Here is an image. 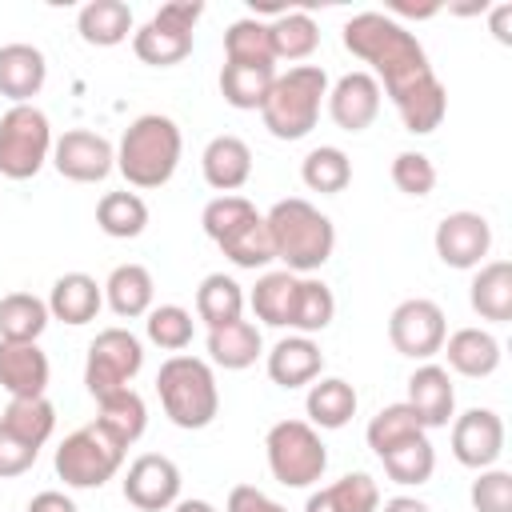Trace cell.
Here are the masks:
<instances>
[{
	"label": "cell",
	"mask_w": 512,
	"mask_h": 512,
	"mask_svg": "<svg viewBox=\"0 0 512 512\" xmlns=\"http://www.w3.org/2000/svg\"><path fill=\"white\" fill-rule=\"evenodd\" d=\"M344 48L372 68L380 92H388L400 124L412 136H428L440 128L448 112V88L432 72L424 44L396 16L356 12L344 24Z\"/></svg>",
	"instance_id": "obj_1"
},
{
	"label": "cell",
	"mask_w": 512,
	"mask_h": 512,
	"mask_svg": "<svg viewBox=\"0 0 512 512\" xmlns=\"http://www.w3.org/2000/svg\"><path fill=\"white\" fill-rule=\"evenodd\" d=\"M268 224V236H272V252L276 260H284L288 272L296 276H312L316 268H324L332 260V248H336V228L332 220L308 204L304 196H288V200H276L264 216Z\"/></svg>",
	"instance_id": "obj_2"
},
{
	"label": "cell",
	"mask_w": 512,
	"mask_h": 512,
	"mask_svg": "<svg viewBox=\"0 0 512 512\" xmlns=\"http://www.w3.org/2000/svg\"><path fill=\"white\" fill-rule=\"evenodd\" d=\"M180 152H184V136L176 120L160 112H144L124 128L116 144V172L132 188H160L176 176Z\"/></svg>",
	"instance_id": "obj_3"
},
{
	"label": "cell",
	"mask_w": 512,
	"mask_h": 512,
	"mask_svg": "<svg viewBox=\"0 0 512 512\" xmlns=\"http://www.w3.org/2000/svg\"><path fill=\"white\" fill-rule=\"evenodd\" d=\"M156 396H160L164 416L184 432L208 428L220 412V388H216L212 364L200 356H188V352H176L160 364Z\"/></svg>",
	"instance_id": "obj_4"
},
{
	"label": "cell",
	"mask_w": 512,
	"mask_h": 512,
	"mask_svg": "<svg viewBox=\"0 0 512 512\" xmlns=\"http://www.w3.org/2000/svg\"><path fill=\"white\" fill-rule=\"evenodd\" d=\"M324 96H328V72L320 64H296L288 72H276L260 120L276 140H304L320 120Z\"/></svg>",
	"instance_id": "obj_5"
},
{
	"label": "cell",
	"mask_w": 512,
	"mask_h": 512,
	"mask_svg": "<svg viewBox=\"0 0 512 512\" xmlns=\"http://www.w3.org/2000/svg\"><path fill=\"white\" fill-rule=\"evenodd\" d=\"M268 472L284 488H312L328 468V448L308 420H276L264 436Z\"/></svg>",
	"instance_id": "obj_6"
},
{
	"label": "cell",
	"mask_w": 512,
	"mask_h": 512,
	"mask_svg": "<svg viewBox=\"0 0 512 512\" xmlns=\"http://www.w3.org/2000/svg\"><path fill=\"white\" fill-rule=\"evenodd\" d=\"M204 16L200 0H168L160 4L140 28H132V52L140 64L172 68L192 56V36Z\"/></svg>",
	"instance_id": "obj_7"
},
{
	"label": "cell",
	"mask_w": 512,
	"mask_h": 512,
	"mask_svg": "<svg viewBox=\"0 0 512 512\" xmlns=\"http://www.w3.org/2000/svg\"><path fill=\"white\" fill-rule=\"evenodd\" d=\"M52 124L36 104H12L0 116V176L32 180L52 160Z\"/></svg>",
	"instance_id": "obj_8"
},
{
	"label": "cell",
	"mask_w": 512,
	"mask_h": 512,
	"mask_svg": "<svg viewBox=\"0 0 512 512\" xmlns=\"http://www.w3.org/2000/svg\"><path fill=\"white\" fill-rule=\"evenodd\" d=\"M124 452L100 424H84L76 432H68L56 448V476L68 484V488H104L120 464H124Z\"/></svg>",
	"instance_id": "obj_9"
},
{
	"label": "cell",
	"mask_w": 512,
	"mask_h": 512,
	"mask_svg": "<svg viewBox=\"0 0 512 512\" xmlns=\"http://www.w3.org/2000/svg\"><path fill=\"white\" fill-rule=\"evenodd\" d=\"M144 368V344L140 336H132L128 328H104L96 332V340L88 344L84 356V388L92 392V400L132 388L136 372Z\"/></svg>",
	"instance_id": "obj_10"
},
{
	"label": "cell",
	"mask_w": 512,
	"mask_h": 512,
	"mask_svg": "<svg viewBox=\"0 0 512 512\" xmlns=\"http://www.w3.org/2000/svg\"><path fill=\"white\" fill-rule=\"evenodd\" d=\"M444 336H448V320L436 300L412 296V300H400L388 316V340L408 360H420V364L432 360L444 348Z\"/></svg>",
	"instance_id": "obj_11"
},
{
	"label": "cell",
	"mask_w": 512,
	"mask_h": 512,
	"mask_svg": "<svg viewBox=\"0 0 512 512\" xmlns=\"http://www.w3.org/2000/svg\"><path fill=\"white\" fill-rule=\"evenodd\" d=\"M436 256L448 264V268H460V272H472L488 260L492 252V224L480 216V212H448L440 224H436Z\"/></svg>",
	"instance_id": "obj_12"
},
{
	"label": "cell",
	"mask_w": 512,
	"mask_h": 512,
	"mask_svg": "<svg viewBox=\"0 0 512 512\" xmlns=\"http://www.w3.org/2000/svg\"><path fill=\"white\" fill-rule=\"evenodd\" d=\"M124 500L140 512H168L180 500V468L164 452H144L124 472Z\"/></svg>",
	"instance_id": "obj_13"
},
{
	"label": "cell",
	"mask_w": 512,
	"mask_h": 512,
	"mask_svg": "<svg viewBox=\"0 0 512 512\" xmlns=\"http://www.w3.org/2000/svg\"><path fill=\"white\" fill-rule=\"evenodd\" d=\"M52 168L64 180L76 184H100L112 168H116V148L88 128H68L56 144H52Z\"/></svg>",
	"instance_id": "obj_14"
},
{
	"label": "cell",
	"mask_w": 512,
	"mask_h": 512,
	"mask_svg": "<svg viewBox=\"0 0 512 512\" xmlns=\"http://www.w3.org/2000/svg\"><path fill=\"white\" fill-rule=\"evenodd\" d=\"M504 452V420L492 408H468L460 416H452V456L480 472L492 468Z\"/></svg>",
	"instance_id": "obj_15"
},
{
	"label": "cell",
	"mask_w": 512,
	"mask_h": 512,
	"mask_svg": "<svg viewBox=\"0 0 512 512\" xmlns=\"http://www.w3.org/2000/svg\"><path fill=\"white\" fill-rule=\"evenodd\" d=\"M380 96H384V92H380L376 76L364 72V68H356V72H344L336 84H328L324 104H328V116H332L336 128H344V132H364V128L380 116Z\"/></svg>",
	"instance_id": "obj_16"
},
{
	"label": "cell",
	"mask_w": 512,
	"mask_h": 512,
	"mask_svg": "<svg viewBox=\"0 0 512 512\" xmlns=\"http://www.w3.org/2000/svg\"><path fill=\"white\" fill-rule=\"evenodd\" d=\"M420 428H448V420L456 416V388H452V376L444 364H432L424 360L412 376H408V400H404Z\"/></svg>",
	"instance_id": "obj_17"
},
{
	"label": "cell",
	"mask_w": 512,
	"mask_h": 512,
	"mask_svg": "<svg viewBox=\"0 0 512 512\" xmlns=\"http://www.w3.org/2000/svg\"><path fill=\"white\" fill-rule=\"evenodd\" d=\"M200 172H204L208 188H216L220 196H232L252 176V148L240 136H232V132L212 136L204 144V152H200Z\"/></svg>",
	"instance_id": "obj_18"
},
{
	"label": "cell",
	"mask_w": 512,
	"mask_h": 512,
	"mask_svg": "<svg viewBox=\"0 0 512 512\" xmlns=\"http://www.w3.org/2000/svg\"><path fill=\"white\" fill-rule=\"evenodd\" d=\"M44 80H48V60L36 44L24 40L0 44V96H8L12 104H32Z\"/></svg>",
	"instance_id": "obj_19"
},
{
	"label": "cell",
	"mask_w": 512,
	"mask_h": 512,
	"mask_svg": "<svg viewBox=\"0 0 512 512\" xmlns=\"http://www.w3.org/2000/svg\"><path fill=\"white\" fill-rule=\"evenodd\" d=\"M320 372H324V352H320V344L312 336L292 332V336L276 340L272 352H268V380L288 388V392L320 380Z\"/></svg>",
	"instance_id": "obj_20"
},
{
	"label": "cell",
	"mask_w": 512,
	"mask_h": 512,
	"mask_svg": "<svg viewBox=\"0 0 512 512\" xmlns=\"http://www.w3.org/2000/svg\"><path fill=\"white\" fill-rule=\"evenodd\" d=\"M44 304H48L52 320L80 328V324L96 320V312L104 304V284H96V276H88V272H64V276H56Z\"/></svg>",
	"instance_id": "obj_21"
},
{
	"label": "cell",
	"mask_w": 512,
	"mask_h": 512,
	"mask_svg": "<svg viewBox=\"0 0 512 512\" xmlns=\"http://www.w3.org/2000/svg\"><path fill=\"white\" fill-rule=\"evenodd\" d=\"M448 356V368L456 376H468V380H484L500 368V340L488 332V328H456L452 336H444V348Z\"/></svg>",
	"instance_id": "obj_22"
},
{
	"label": "cell",
	"mask_w": 512,
	"mask_h": 512,
	"mask_svg": "<svg viewBox=\"0 0 512 512\" xmlns=\"http://www.w3.org/2000/svg\"><path fill=\"white\" fill-rule=\"evenodd\" d=\"M48 356L40 352V344H8L0 340V388L8 392V400L16 396H44L48 388Z\"/></svg>",
	"instance_id": "obj_23"
},
{
	"label": "cell",
	"mask_w": 512,
	"mask_h": 512,
	"mask_svg": "<svg viewBox=\"0 0 512 512\" xmlns=\"http://www.w3.org/2000/svg\"><path fill=\"white\" fill-rule=\"evenodd\" d=\"M468 304L480 320L508 324L512 320V264L508 260H484L468 284Z\"/></svg>",
	"instance_id": "obj_24"
},
{
	"label": "cell",
	"mask_w": 512,
	"mask_h": 512,
	"mask_svg": "<svg viewBox=\"0 0 512 512\" xmlns=\"http://www.w3.org/2000/svg\"><path fill=\"white\" fill-rule=\"evenodd\" d=\"M152 296H156V280L144 264H116L104 280V304L120 316V320H136L152 312Z\"/></svg>",
	"instance_id": "obj_25"
},
{
	"label": "cell",
	"mask_w": 512,
	"mask_h": 512,
	"mask_svg": "<svg viewBox=\"0 0 512 512\" xmlns=\"http://www.w3.org/2000/svg\"><path fill=\"white\" fill-rule=\"evenodd\" d=\"M264 336L252 320H232L224 328H208V360L224 372H244L260 360Z\"/></svg>",
	"instance_id": "obj_26"
},
{
	"label": "cell",
	"mask_w": 512,
	"mask_h": 512,
	"mask_svg": "<svg viewBox=\"0 0 512 512\" xmlns=\"http://www.w3.org/2000/svg\"><path fill=\"white\" fill-rule=\"evenodd\" d=\"M120 448H132L144 428H148V408H144V396L136 388H120V392H108L96 400V420Z\"/></svg>",
	"instance_id": "obj_27"
},
{
	"label": "cell",
	"mask_w": 512,
	"mask_h": 512,
	"mask_svg": "<svg viewBox=\"0 0 512 512\" xmlns=\"http://www.w3.org/2000/svg\"><path fill=\"white\" fill-rule=\"evenodd\" d=\"M76 32L92 48H116L132 36V8L124 0H88L76 12Z\"/></svg>",
	"instance_id": "obj_28"
},
{
	"label": "cell",
	"mask_w": 512,
	"mask_h": 512,
	"mask_svg": "<svg viewBox=\"0 0 512 512\" xmlns=\"http://www.w3.org/2000/svg\"><path fill=\"white\" fill-rule=\"evenodd\" d=\"M356 388L340 376H320L308 384V396H304V412H308V424L312 428H344L352 416H356Z\"/></svg>",
	"instance_id": "obj_29"
},
{
	"label": "cell",
	"mask_w": 512,
	"mask_h": 512,
	"mask_svg": "<svg viewBox=\"0 0 512 512\" xmlns=\"http://www.w3.org/2000/svg\"><path fill=\"white\" fill-rule=\"evenodd\" d=\"M376 508H380V488L368 472H348L304 500V512H376Z\"/></svg>",
	"instance_id": "obj_30"
},
{
	"label": "cell",
	"mask_w": 512,
	"mask_h": 512,
	"mask_svg": "<svg viewBox=\"0 0 512 512\" xmlns=\"http://www.w3.org/2000/svg\"><path fill=\"white\" fill-rule=\"evenodd\" d=\"M296 284H300V276H296V272H288V268L264 272V276L256 280V288L248 292V304H252L256 320H260V324H268V328H292Z\"/></svg>",
	"instance_id": "obj_31"
},
{
	"label": "cell",
	"mask_w": 512,
	"mask_h": 512,
	"mask_svg": "<svg viewBox=\"0 0 512 512\" xmlns=\"http://www.w3.org/2000/svg\"><path fill=\"white\" fill-rule=\"evenodd\" d=\"M216 248L236 264V268H268L276 260L272 252V236H268V224H264V212H252L248 220H240L232 232H224L216 240Z\"/></svg>",
	"instance_id": "obj_32"
},
{
	"label": "cell",
	"mask_w": 512,
	"mask_h": 512,
	"mask_svg": "<svg viewBox=\"0 0 512 512\" xmlns=\"http://www.w3.org/2000/svg\"><path fill=\"white\" fill-rule=\"evenodd\" d=\"M48 304L32 292H8L0 296V340L8 344H36L48 328Z\"/></svg>",
	"instance_id": "obj_33"
},
{
	"label": "cell",
	"mask_w": 512,
	"mask_h": 512,
	"mask_svg": "<svg viewBox=\"0 0 512 512\" xmlns=\"http://www.w3.org/2000/svg\"><path fill=\"white\" fill-rule=\"evenodd\" d=\"M244 304H248L244 288L224 272H208L196 288V316L208 328H224L232 320H244Z\"/></svg>",
	"instance_id": "obj_34"
},
{
	"label": "cell",
	"mask_w": 512,
	"mask_h": 512,
	"mask_svg": "<svg viewBox=\"0 0 512 512\" xmlns=\"http://www.w3.org/2000/svg\"><path fill=\"white\" fill-rule=\"evenodd\" d=\"M0 424H4L12 436H20L24 444L44 448V444L52 440V432H56V408H52L48 396H16V400H8V408L0 412Z\"/></svg>",
	"instance_id": "obj_35"
},
{
	"label": "cell",
	"mask_w": 512,
	"mask_h": 512,
	"mask_svg": "<svg viewBox=\"0 0 512 512\" xmlns=\"http://www.w3.org/2000/svg\"><path fill=\"white\" fill-rule=\"evenodd\" d=\"M224 64H252V68H276L268 24L256 16H240L224 32Z\"/></svg>",
	"instance_id": "obj_36"
},
{
	"label": "cell",
	"mask_w": 512,
	"mask_h": 512,
	"mask_svg": "<svg viewBox=\"0 0 512 512\" xmlns=\"http://www.w3.org/2000/svg\"><path fill=\"white\" fill-rule=\"evenodd\" d=\"M96 224L112 240H136L148 228V204L140 192H104L96 204Z\"/></svg>",
	"instance_id": "obj_37"
},
{
	"label": "cell",
	"mask_w": 512,
	"mask_h": 512,
	"mask_svg": "<svg viewBox=\"0 0 512 512\" xmlns=\"http://www.w3.org/2000/svg\"><path fill=\"white\" fill-rule=\"evenodd\" d=\"M276 68H252V64H224L220 68V96L224 104L240 112H260L272 92Z\"/></svg>",
	"instance_id": "obj_38"
},
{
	"label": "cell",
	"mask_w": 512,
	"mask_h": 512,
	"mask_svg": "<svg viewBox=\"0 0 512 512\" xmlns=\"http://www.w3.org/2000/svg\"><path fill=\"white\" fill-rule=\"evenodd\" d=\"M300 180H304L308 192L336 196V192H344V188L352 184V160H348L344 148H336V144H320V148H312V152L304 156V164H300Z\"/></svg>",
	"instance_id": "obj_39"
},
{
	"label": "cell",
	"mask_w": 512,
	"mask_h": 512,
	"mask_svg": "<svg viewBox=\"0 0 512 512\" xmlns=\"http://www.w3.org/2000/svg\"><path fill=\"white\" fill-rule=\"evenodd\" d=\"M380 464H384L388 480H396V484H404V488H420V484H428L432 472H436V448H432V440H428V432H424V436H412V440L396 444L392 452H384Z\"/></svg>",
	"instance_id": "obj_40"
},
{
	"label": "cell",
	"mask_w": 512,
	"mask_h": 512,
	"mask_svg": "<svg viewBox=\"0 0 512 512\" xmlns=\"http://www.w3.org/2000/svg\"><path fill=\"white\" fill-rule=\"evenodd\" d=\"M332 316H336V296H332V288H328L324 280H316V276H300V284H296V304H292V332L316 336V332H324V328L332 324Z\"/></svg>",
	"instance_id": "obj_41"
},
{
	"label": "cell",
	"mask_w": 512,
	"mask_h": 512,
	"mask_svg": "<svg viewBox=\"0 0 512 512\" xmlns=\"http://www.w3.org/2000/svg\"><path fill=\"white\" fill-rule=\"evenodd\" d=\"M268 36H272L276 60H308L320 44V28L308 12H280L268 24Z\"/></svg>",
	"instance_id": "obj_42"
},
{
	"label": "cell",
	"mask_w": 512,
	"mask_h": 512,
	"mask_svg": "<svg viewBox=\"0 0 512 512\" xmlns=\"http://www.w3.org/2000/svg\"><path fill=\"white\" fill-rule=\"evenodd\" d=\"M412 436H424V428H420L416 412H412L404 400H400V404H384V408L368 420V428H364V440H368V448H372L376 456L392 452L396 444H404V440H412Z\"/></svg>",
	"instance_id": "obj_43"
},
{
	"label": "cell",
	"mask_w": 512,
	"mask_h": 512,
	"mask_svg": "<svg viewBox=\"0 0 512 512\" xmlns=\"http://www.w3.org/2000/svg\"><path fill=\"white\" fill-rule=\"evenodd\" d=\"M192 312L188 308H180V304H160V308H152L148 316H144V332H148V340L156 344V348H164V352H184L188 344H192Z\"/></svg>",
	"instance_id": "obj_44"
},
{
	"label": "cell",
	"mask_w": 512,
	"mask_h": 512,
	"mask_svg": "<svg viewBox=\"0 0 512 512\" xmlns=\"http://www.w3.org/2000/svg\"><path fill=\"white\" fill-rule=\"evenodd\" d=\"M468 500L476 512H512V472L504 468H480L472 488H468Z\"/></svg>",
	"instance_id": "obj_45"
},
{
	"label": "cell",
	"mask_w": 512,
	"mask_h": 512,
	"mask_svg": "<svg viewBox=\"0 0 512 512\" xmlns=\"http://www.w3.org/2000/svg\"><path fill=\"white\" fill-rule=\"evenodd\" d=\"M392 184L404 192V196H428L436 188V164L424 156V152H396L392 160Z\"/></svg>",
	"instance_id": "obj_46"
},
{
	"label": "cell",
	"mask_w": 512,
	"mask_h": 512,
	"mask_svg": "<svg viewBox=\"0 0 512 512\" xmlns=\"http://www.w3.org/2000/svg\"><path fill=\"white\" fill-rule=\"evenodd\" d=\"M256 212V204L248 200V196H212L208 204H204V212H200V224H204V232H208V240L216 244L224 232H232L240 220H248Z\"/></svg>",
	"instance_id": "obj_47"
},
{
	"label": "cell",
	"mask_w": 512,
	"mask_h": 512,
	"mask_svg": "<svg viewBox=\"0 0 512 512\" xmlns=\"http://www.w3.org/2000/svg\"><path fill=\"white\" fill-rule=\"evenodd\" d=\"M36 456H40V448L24 444L20 436H12V432L0 424V480H8V476H24V472L36 464Z\"/></svg>",
	"instance_id": "obj_48"
},
{
	"label": "cell",
	"mask_w": 512,
	"mask_h": 512,
	"mask_svg": "<svg viewBox=\"0 0 512 512\" xmlns=\"http://www.w3.org/2000/svg\"><path fill=\"white\" fill-rule=\"evenodd\" d=\"M224 512H288V508L276 504V500H272L268 492H260L256 484H236V488L228 492Z\"/></svg>",
	"instance_id": "obj_49"
},
{
	"label": "cell",
	"mask_w": 512,
	"mask_h": 512,
	"mask_svg": "<svg viewBox=\"0 0 512 512\" xmlns=\"http://www.w3.org/2000/svg\"><path fill=\"white\" fill-rule=\"evenodd\" d=\"M28 512H80L72 496H64L60 488H44L28 500Z\"/></svg>",
	"instance_id": "obj_50"
},
{
	"label": "cell",
	"mask_w": 512,
	"mask_h": 512,
	"mask_svg": "<svg viewBox=\"0 0 512 512\" xmlns=\"http://www.w3.org/2000/svg\"><path fill=\"white\" fill-rule=\"evenodd\" d=\"M492 32L500 44H512V4H496L492 8Z\"/></svg>",
	"instance_id": "obj_51"
},
{
	"label": "cell",
	"mask_w": 512,
	"mask_h": 512,
	"mask_svg": "<svg viewBox=\"0 0 512 512\" xmlns=\"http://www.w3.org/2000/svg\"><path fill=\"white\" fill-rule=\"evenodd\" d=\"M376 512H432L420 496H392V500H384Z\"/></svg>",
	"instance_id": "obj_52"
},
{
	"label": "cell",
	"mask_w": 512,
	"mask_h": 512,
	"mask_svg": "<svg viewBox=\"0 0 512 512\" xmlns=\"http://www.w3.org/2000/svg\"><path fill=\"white\" fill-rule=\"evenodd\" d=\"M168 512H216V504H208V500H200V496H188V500H176Z\"/></svg>",
	"instance_id": "obj_53"
}]
</instances>
